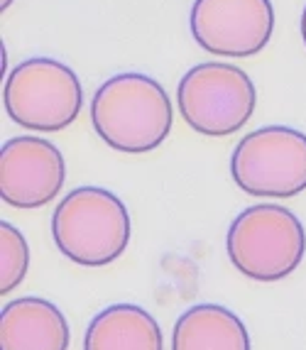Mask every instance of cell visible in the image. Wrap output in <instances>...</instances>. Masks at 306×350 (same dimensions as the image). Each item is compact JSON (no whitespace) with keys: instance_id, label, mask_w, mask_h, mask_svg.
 Wrapping results in <instances>:
<instances>
[{"instance_id":"1","label":"cell","mask_w":306,"mask_h":350,"mask_svg":"<svg viewBox=\"0 0 306 350\" xmlns=\"http://www.w3.org/2000/svg\"><path fill=\"white\" fill-rule=\"evenodd\" d=\"M91 123L96 135L115 152L145 154L169 137L174 108L152 76L125 71L111 76L94 94Z\"/></svg>"},{"instance_id":"2","label":"cell","mask_w":306,"mask_h":350,"mask_svg":"<svg viewBox=\"0 0 306 350\" xmlns=\"http://www.w3.org/2000/svg\"><path fill=\"white\" fill-rule=\"evenodd\" d=\"M133 233L130 213L108 189L79 187L52 213L57 250L81 267H106L125 252Z\"/></svg>"},{"instance_id":"3","label":"cell","mask_w":306,"mask_h":350,"mask_svg":"<svg viewBox=\"0 0 306 350\" xmlns=\"http://www.w3.org/2000/svg\"><path fill=\"white\" fill-rule=\"evenodd\" d=\"M225 250L233 267L255 282H279L304 260L306 230L284 206L258 204L230 223Z\"/></svg>"},{"instance_id":"4","label":"cell","mask_w":306,"mask_h":350,"mask_svg":"<svg viewBox=\"0 0 306 350\" xmlns=\"http://www.w3.org/2000/svg\"><path fill=\"white\" fill-rule=\"evenodd\" d=\"M3 105L20 128L59 133L79 118L83 91L71 66L49 57H32L8 74Z\"/></svg>"},{"instance_id":"5","label":"cell","mask_w":306,"mask_h":350,"mask_svg":"<svg viewBox=\"0 0 306 350\" xmlns=\"http://www.w3.org/2000/svg\"><path fill=\"white\" fill-rule=\"evenodd\" d=\"M258 91L242 69L225 62L196 64L182 76L177 105L194 133L225 137L247 125L253 118Z\"/></svg>"},{"instance_id":"6","label":"cell","mask_w":306,"mask_h":350,"mask_svg":"<svg viewBox=\"0 0 306 350\" xmlns=\"http://www.w3.org/2000/svg\"><path fill=\"white\" fill-rule=\"evenodd\" d=\"M238 189L262 199H292L306 191V135L287 125L247 133L230 157Z\"/></svg>"},{"instance_id":"7","label":"cell","mask_w":306,"mask_h":350,"mask_svg":"<svg viewBox=\"0 0 306 350\" xmlns=\"http://www.w3.org/2000/svg\"><path fill=\"white\" fill-rule=\"evenodd\" d=\"M189 27L208 54L255 57L275 32V8L272 0H194Z\"/></svg>"},{"instance_id":"8","label":"cell","mask_w":306,"mask_h":350,"mask_svg":"<svg viewBox=\"0 0 306 350\" xmlns=\"http://www.w3.org/2000/svg\"><path fill=\"white\" fill-rule=\"evenodd\" d=\"M66 179L64 154L35 135L12 137L0 150V199L20 211H35L57 199Z\"/></svg>"},{"instance_id":"9","label":"cell","mask_w":306,"mask_h":350,"mask_svg":"<svg viewBox=\"0 0 306 350\" xmlns=\"http://www.w3.org/2000/svg\"><path fill=\"white\" fill-rule=\"evenodd\" d=\"M69 323L52 301L23 297L3 306L0 350H66Z\"/></svg>"},{"instance_id":"10","label":"cell","mask_w":306,"mask_h":350,"mask_svg":"<svg viewBox=\"0 0 306 350\" xmlns=\"http://www.w3.org/2000/svg\"><path fill=\"white\" fill-rule=\"evenodd\" d=\"M83 350H165L154 316L135 304H113L91 319Z\"/></svg>"},{"instance_id":"11","label":"cell","mask_w":306,"mask_h":350,"mask_svg":"<svg viewBox=\"0 0 306 350\" xmlns=\"http://www.w3.org/2000/svg\"><path fill=\"white\" fill-rule=\"evenodd\" d=\"M171 350H253L245 323L225 306L196 304L174 323Z\"/></svg>"},{"instance_id":"12","label":"cell","mask_w":306,"mask_h":350,"mask_svg":"<svg viewBox=\"0 0 306 350\" xmlns=\"http://www.w3.org/2000/svg\"><path fill=\"white\" fill-rule=\"evenodd\" d=\"M30 267V245L12 223H0V294L5 297L27 275Z\"/></svg>"},{"instance_id":"13","label":"cell","mask_w":306,"mask_h":350,"mask_svg":"<svg viewBox=\"0 0 306 350\" xmlns=\"http://www.w3.org/2000/svg\"><path fill=\"white\" fill-rule=\"evenodd\" d=\"M301 37H304V44H306V5L304 12H301Z\"/></svg>"},{"instance_id":"14","label":"cell","mask_w":306,"mask_h":350,"mask_svg":"<svg viewBox=\"0 0 306 350\" xmlns=\"http://www.w3.org/2000/svg\"><path fill=\"white\" fill-rule=\"evenodd\" d=\"M12 5V0H0V10H8Z\"/></svg>"}]
</instances>
